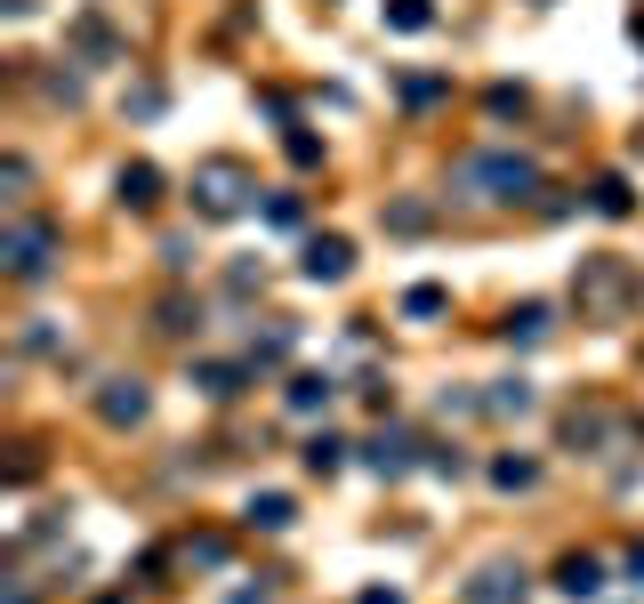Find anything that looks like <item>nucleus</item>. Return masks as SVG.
Masks as SVG:
<instances>
[{
    "label": "nucleus",
    "instance_id": "1",
    "mask_svg": "<svg viewBox=\"0 0 644 604\" xmlns=\"http://www.w3.org/2000/svg\"><path fill=\"white\" fill-rule=\"evenodd\" d=\"M572 299H580V315H588V323H629V306L644 299V275H636L629 258H580Z\"/></svg>",
    "mask_w": 644,
    "mask_h": 604
},
{
    "label": "nucleus",
    "instance_id": "2",
    "mask_svg": "<svg viewBox=\"0 0 644 604\" xmlns=\"http://www.w3.org/2000/svg\"><path fill=\"white\" fill-rule=\"evenodd\" d=\"M460 185L475 202H524V194H539V161H524V154H475V161H460Z\"/></svg>",
    "mask_w": 644,
    "mask_h": 604
},
{
    "label": "nucleus",
    "instance_id": "3",
    "mask_svg": "<svg viewBox=\"0 0 644 604\" xmlns=\"http://www.w3.org/2000/svg\"><path fill=\"white\" fill-rule=\"evenodd\" d=\"M194 210L202 218H242V210H251V170H242V161H202V170H194Z\"/></svg>",
    "mask_w": 644,
    "mask_h": 604
},
{
    "label": "nucleus",
    "instance_id": "4",
    "mask_svg": "<svg viewBox=\"0 0 644 604\" xmlns=\"http://www.w3.org/2000/svg\"><path fill=\"white\" fill-rule=\"evenodd\" d=\"M0 258H9L16 282H40V275H49V258H57V234L40 218H16L9 234H0Z\"/></svg>",
    "mask_w": 644,
    "mask_h": 604
},
{
    "label": "nucleus",
    "instance_id": "5",
    "mask_svg": "<svg viewBox=\"0 0 644 604\" xmlns=\"http://www.w3.org/2000/svg\"><path fill=\"white\" fill-rule=\"evenodd\" d=\"M355 275V242L347 234H315L306 242V282H347Z\"/></svg>",
    "mask_w": 644,
    "mask_h": 604
},
{
    "label": "nucleus",
    "instance_id": "6",
    "mask_svg": "<svg viewBox=\"0 0 644 604\" xmlns=\"http://www.w3.org/2000/svg\"><path fill=\"white\" fill-rule=\"evenodd\" d=\"M467 604H524V572L515 565H484L467 580Z\"/></svg>",
    "mask_w": 644,
    "mask_h": 604
},
{
    "label": "nucleus",
    "instance_id": "7",
    "mask_svg": "<svg viewBox=\"0 0 644 604\" xmlns=\"http://www.w3.org/2000/svg\"><path fill=\"white\" fill-rule=\"evenodd\" d=\"M556 589L572 604H596L605 596V565H596V556H564V565H556Z\"/></svg>",
    "mask_w": 644,
    "mask_h": 604
},
{
    "label": "nucleus",
    "instance_id": "8",
    "mask_svg": "<svg viewBox=\"0 0 644 604\" xmlns=\"http://www.w3.org/2000/svg\"><path fill=\"white\" fill-rule=\"evenodd\" d=\"M97 411H106L113 427H137V420H145V387H137V379H106V395H97Z\"/></svg>",
    "mask_w": 644,
    "mask_h": 604
},
{
    "label": "nucleus",
    "instance_id": "9",
    "mask_svg": "<svg viewBox=\"0 0 644 604\" xmlns=\"http://www.w3.org/2000/svg\"><path fill=\"white\" fill-rule=\"evenodd\" d=\"M548 323H556L548 306H539V299H524V306H515V315L500 323V339H508V347H539V339H548Z\"/></svg>",
    "mask_w": 644,
    "mask_h": 604
},
{
    "label": "nucleus",
    "instance_id": "10",
    "mask_svg": "<svg viewBox=\"0 0 644 604\" xmlns=\"http://www.w3.org/2000/svg\"><path fill=\"white\" fill-rule=\"evenodd\" d=\"M161 202V170L154 161H130V170H121V210H154Z\"/></svg>",
    "mask_w": 644,
    "mask_h": 604
},
{
    "label": "nucleus",
    "instance_id": "11",
    "mask_svg": "<svg viewBox=\"0 0 644 604\" xmlns=\"http://www.w3.org/2000/svg\"><path fill=\"white\" fill-rule=\"evenodd\" d=\"M363 460H370V475H411V435H370Z\"/></svg>",
    "mask_w": 644,
    "mask_h": 604
},
{
    "label": "nucleus",
    "instance_id": "12",
    "mask_svg": "<svg viewBox=\"0 0 644 604\" xmlns=\"http://www.w3.org/2000/svg\"><path fill=\"white\" fill-rule=\"evenodd\" d=\"M194 379H202V395H218V403H226V395H242V379H251V363H202Z\"/></svg>",
    "mask_w": 644,
    "mask_h": 604
},
{
    "label": "nucleus",
    "instance_id": "13",
    "mask_svg": "<svg viewBox=\"0 0 644 604\" xmlns=\"http://www.w3.org/2000/svg\"><path fill=\"white\" fill-rule=\"evenodd\" d=\"M484 411H500V420H524V411H532V387H524V379H500V387L484 395Z\"/></svg>",
    "mask_w": 644,
    "mask_h": 604
},
{
    "label": "nucleus",
    "instance_id": "14",
    "mask_svg": "<svg viewBox=\"0 0 644 604\" xmlns=\"http://www.w3.org/2000/svg\"><path fill=\"white\" fill-rule=\"evenodd\" d=\"M443 306H451V290H443V282H420V290H403V315H411V323L443 315Z\"/></svg>",
    "mask_w": 644,
    "mask_h": 604
},
{
    "label": "nucleus",
    "instance_id": "15",
    "mask_svg": "<svg viewBox=\"0 0 644 604\" xmlns=\"http://www.w3.org/2000/svg\"><path fill=\"white\" fill-rule=\"evenodd\" d=\"M251 524H258V532H282V524H290V492H258V499H251Z\"/></svg>",
    "mask_w": 644,
    "mask_h": 604
},
{
    "label": "nucleus",
    "instance_id": "16",
    "mask_svg": "<svg viewBox=\"0 0 644 604\" xmlns=\"http://www.w3.org/2000/svg\"><path fill=\"white\" fill-rule=\"evenodd\" d=\"M387 25H394V33H427L435 9H427V0H387Z\"/></svg>",
    "mask_w": 644,
    "mask_h": 604
},
{
    "label": "nucleus",
    "instance_id": "17",
    "mask_svg": "<svg viewBox=\"0 0 644 604\" xmlns=\"http://www.w3.org/2000/svg\"><path fill=\"white\" fill-rule=\"evenodd\" d=\"M491 484H500V492H532L539 468H532V460H491Z\"/></svg>",
    "mask_w": 644,
    "mask_h": 604
},
{
    "label": "nucleus",
    "instance_id": "18",
    "mask_svg": "<svg viewBox=\"0 0 644 604\" xmlns=\"http://www.w3.org/2000/svg\"><path fill=\"white\" fill-rule=\"evenodd\" d=\"M339 460H347L339 435H315V444H306V468H315V475H339Z\"/></svg>",
    "mask_w": 644,
    "mask_h": 604
},
{
    "label": "nucleus",
    "instance_id": "19",
    "mask_svg": "<svg viewBox=\"0 0 644 604\" xmlns=\"http://www.w3.org/2000/svg\"><path fill=\"white\" fill-rule=\"evenodd\" d=\"M330 403V379H290V411H323Z\"/></svg>",
    "mask_w": 644,
    "mask_h": 604
},
{
    "label": "nucleus",
    "instance_id": "20",
    "mask_svg": "<svg viewBox=\"0 0 644 604\" xmlns=\"http://www.w3.org/2000/svg\"><path fill=\"white\" fill-rule=\"evenodd\" d=\"M596 210H605V218H629V185H620V178H596Z\"/></svg>",
    "mask_w": 644,
    "mask_h": 604
},
{
    "label": "nucleus",
    "instance_id": "21",
    "mask_svg": "<svg viewBox=\"0 0 644 604\" xmlns=\"http://www.w3.org/2000/svg\"><path fill=\"white\" fill-rule=\"evenodd\" d=\"M161 266H170V275H185V266H194V242L170 234V242H161Z\"/></svg>",
    "mask_w": 644,
    "mask_h": 604
},
{
    "label": "nucleus",
    "instance_id": "22",
    "mask_svg": "<svg viewBox=\"0 0 644 604\" xmlns=\"http://www.w3.org/2000/svg\"><path fill=\"white\" fill-rule=\"evenodd\" d=\"M290 161H299V170H315V161H323V145L306 137V130H290Z\"/></svg>",
    "mask_w": 644,
    "mask_h": 604
},
{
    "label": "nucleus",
    "instance_id": "23",
    "mask_svg": "<svg viewBox=\"0 0 644 604\" xmlns=\"http://www.w3.org/2000/svg\"><path fill=\"white\" fill-rule=\"evenodd\" d=\"M629 580H636V589H644V540H636V548H629Z\"/></svg>",
    "mask_w": 644,
    "mask_h": 604
},
{
    "label": "nucleus",
    "instance_id": "24",
    "mask_svg": "<svg viewBox=\"0 0 644 604\" xmlns=\"http://www.w3.org/2000/svg\"><path fill=\"white\" fill-rule=\"evenodd\" d=\"M363 604H403V596H394V589H370V596H363Z\"/></svg>",
    "mask_w": 644,
    "mask_h": 604
}]
</instances>
